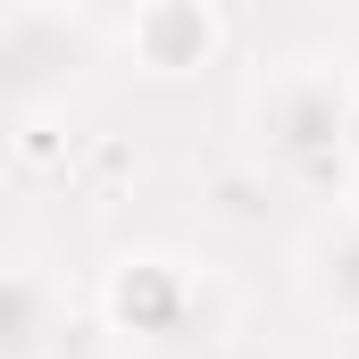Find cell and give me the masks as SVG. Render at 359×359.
Instances as JSON below:
<instances>
[{
	"label": "cell",
	"mask_w": 359,
	"mask_h": 359,
	"mask_svg": "<svg viewBox=\"0 0 359 359\" xmlns=\"http://www.w3.org/2000/svg\"><path fill=\"white\" fill-rule=\"evenodd\" d=\"M126 34H134L142 67H159V76H192V67H209V50H217L209 0H142Z\"/></svg>",
	"instance_id": "obj_4"
},
{
	"label": "cell",
	"mask_w": 359,
	"mask_h": 359,
	"mask_svg": "<svg viewBox=\"0 0 359 359\" xmlns=\"http://www.w3.org/2000/svg\"><path fill=\"white\" fill-rule=\"evenodd\" d=\"M318 292L343 318H359V226H343L334 243H318Z\"/></svg>",
	"instance_id": "obj_6"
},
{
	"label": "cell",
	"mask_w": 359,
	"mask_h": 359,
	"mask_svg": "<svg viewBox=\"0 0 359 359\" xmlns=\"http://www.w3.org/2000/svg\"><path fill=\"white\" fill-rule=\"evenodd\" d=\"M351 168H359V142H351Z\"/></svg>",
	"instance_id": "obj_8"
},
{
	"label": "cell",
	"mask_w": 359,
	"mask_h": 359,
	"mask_svg": "<svg viewBox=\"0 0 359 359\" xmlns=\"http://www.w3.org/2000/svg\"><path fill=\"white\" fill-rule=\"evenodd\" d=\"M259 142H268V159L284 176L334 184L343 159H351V142H359V109H351V92L334 84V76L301 67V76H284V84L259 100Z\"/></svg>",
	"instance_id": "obj_1"
},
{
	"label": "cell",
	"mask_w": 359,
	"mask_h": 359,
	"mask_svg": "<svg viewBox=\"0 0 359 359\" xmlns=\"http://www.w3.org/2000/svg\"><path fill=\"white\" fill-rule=\"evenodd\" d=\"M67 17H84V25H134V8L142 0H59Z\"/></svg>",
	"instance_id": "obj_7"
},
{
	"label": "cell",
	"mask_w": 359,
	"mask_h": 359,
	"mask_svg": "<svg viewBox=\"0 0 359 359\" xmlns=\"http://www.w3.org/2000/svg\"><path fill=\"white\" fill-rule=\"evenodd\" d=\"M109 318H117V334H134L142 351H201L209 326H217L209 292L184 268H168V259H126V268L109 276Z\"/></svg>",
	"instance_id": "obj_3"
},
{
	"label": "cell",
	"mask_w": 359,
	"mask_h": 359,
	"mask_svg": "<svg viewBox=\"0 0 359 359\" xmlns=\"http://www.w3.org/2000/svg\"><path fill=\"white\" fill-rule=\"evenodd\" d=\"M42 343H50V292H42V276L0 268V359H42Z\"/></svg>",
	"instance_id": "obj_5"
},
{
	"label": "cell",
	"mask_w": 359,
	"mask_h": 359,
	"mask_svg": "<svg viewBox=\"0 0 359 359\" xmlns=\"http://www.w3.org/2000/svg\"><path fill=\"white\" fill-rule=\"evenodd\" d=\"M84 59H92V25L67 17L59 0H34L17 17H0V117H25V109L59 100L84 76Z\"/></svg>",
	"instance_id": "obj_2"
}]
</instances>
